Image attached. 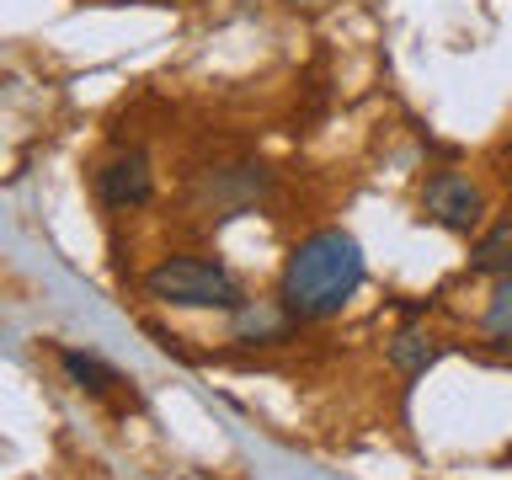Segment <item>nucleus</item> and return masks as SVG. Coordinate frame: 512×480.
<instances>
[{
	"instance_id": "1",
	"label": "nucleus",
	"mask_w": 512,
	"mask_h": 480,
	"mask_svg": "<svg viewBox=\"0 0 512 480\" xmlns=\"http://www.w3.org/2000/svg\"><path fill=\"white\" fill-rule=\"evenodd\" d=\"M363 278H368V267H363L358 235L315 230L288 251L283 278H278V304L288 320H331L352 304Z\"/></svg>"
},
{
	"instance_id": "2",
	"label": "nucleus",
	"mask_w": 512,
	"mask_h": 480,
	"mask_svg": "<svg viewBox=\"0 0 512 480\" xmlns=\"http://www.w3.org/2000/svg\"><path fill=\"white\" fill-rule=\"evenodd\" d=\"M144 294L160 304H176V310H246V294H240V278L230 267L208 262V256H166V262L150 267L144 278Z\"/></svg>"
},
{
	"instance_id": "3",
	"label": "nucleus",
	"mask_w": 512,
	"mask_h": 480,
	"mask_svg": "<svg viewBox=\"0 0 512 480\" xmlns=\"http://www.w3.org/2000/svg\"><path fill=\"white\" fill-rule=\"evenodd\" d=\"M422 208H427L432 224H443V230H454V235H470L480 224V214H486V198H480V187L470 176L438 171V176H427V187H422Z\"/></svg>"
},
{
	"instance_id": "4",
	"label": "nucleus",
	"mask_w": 512,
	"mask_h": 480,
	"mask_svg": "<svg viewBox=\"0 0 512 480\" xmlns=\"http://www.w3.org/2000/svg\"><path fill=\"white\" fill-rule=\"evenodd\" d=\"M150 192H155V171H150V155L144 150H123L96 171V198H102L107 208H118V214L150 203Z\"/></svg>"
},
{
	"instance_id": "5",
	"label": "nucleus",
	"mask_w": 512,
	"mask_h": 480,
	"mask_svg": "<svg viewBox=\"0 0 512 480\" xmlns=\"http://www.w3.org/2000/svg\"><path fill=\"white\" fill-rule=\"evenodd\" d=\"M470 272H480V278H502V272H512V219H496L491 230L475 240Z\"/></svg>"
},
{
	"instance_id": "6",
	"label": "nucleus",
	"mask_w": 512,
	"mask_h": 480,
	"mask_svg": "<svg viewBox=\"0 0 512 480\" xmlns=\"http://www.w3.org/2000/svg\"><path fill=\"white\" fill-rule=\"evenodd\" d=\"M59 368H64V379L80 384V390H91V395H107L112 384H118V374H112L102 358H91V352H80V347H59Z\"/></svg>"
},
{
	"instance_id": "7",
	"label": "nucleus",
	"mask_w": 512,
	"mask_h": 480,
	"mask_svg": "<svg viewBox=\"0 0 512 480\" xmlns=\"http://www.w3.org/2000/svg\"><path fill=\"white\" fill-rule=\"evenodd\" d=\"M480 326H486V336H491L496 347L512 352V272H502V278H496L491 299H486V320H480Z\"/></svg>"
},
{
	"instance_id": "8",
	"label": "nucleus",
	"mask_w": 512,
	"mask_h": 480,
	"mask_svg": "<svg viewBox=\"0 0 512 480\" xmlns=\"http://www.w3.org/2000/svg\"><path fill=\"white\" fill-rule=\"evenodd\" d=\"M438 342L432 336H416V331H406V336H395L390 342V363L400 368V374H422V368H432L438 363Z\"/></svg>"
}]
</instances>
